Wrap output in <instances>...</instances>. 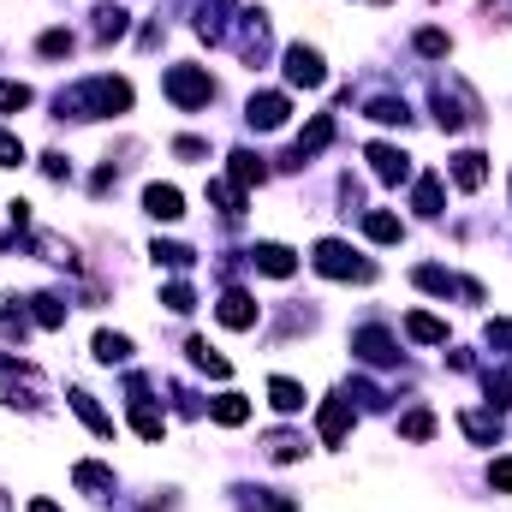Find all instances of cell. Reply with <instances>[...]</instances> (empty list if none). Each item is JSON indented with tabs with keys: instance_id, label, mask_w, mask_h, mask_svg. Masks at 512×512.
I'll list each match as a JSON object with an SVG mask.
<instances>
[{
	"instance_id": "obj_3",
	"label": "cell",
	"mask_w": 512,
	"mask_h": 512,
	"mask_svg": "<svg viewBox=\"0 0 512 512\" xmlns=\"http://www.w3.org/2000/svg\"><path fill=\"white\" fill-rule=\"evenodd\" d=\"M477 114H483V102L465 90V78H441L435 84V120H441V131H465Z\"/></svg>"
},
{
	"instance_id": "obj_29",
	"label": "cell",
	"mask_w": 512,
	"mask_h": 512,
	"mask_svg": "<svg viewBox=\"0 0 512 512\" xmlns=\"http://www.w3.org/2000/svg\"><path fill=\"white\" fill-rule=\"evenodd\" d=\"M185 352H191V364H197V370H209V376H221V382L233 376V364H227V358H221V352H215L209 340H191Z\"/></svg>"
},
{
	"instance_id": "obj_12",
	"label": "cell",
	"mask_w": 512,
	"mask_h": 512,
	"mask_svg": "<svg viewBox=\"0 0 512 512\" xmlns=\"http://www.w3.org/2000/svg\"><path fill=\"white\" fill-rule=\"evenodd\" d=\"M143 209H149L161 227H173V221L185 215V197H179V185H143Z\"/></svg>"
},
{
	"instance_id": "obj_21",
	"label": "cell",
	"mask_w": 512,
	"mask_h": 512,
	"mask_svg": "<svg viewBox=\"0 0 512 512\" xmlns=\"http://www.w3.org/2000/svg\"><path fill=\"white\" fill-rule=\"evenodd\" d=\"M364 239H376V245H399V239H405V221L387 215V209H370V215H364Z\"/></svg>"
},
{
	"instance_id": "obj_34",
	"label": "cell",
	"mask_w": 512,
	"mask_h": 512,
	"mask_svg": "<svg viewBox=\"0 0 512 512\" xmlns=\"http://www.w3.org/2000/svg\"><path fill=\"white\" fill-rule=\"evenodd\" d=\"M24 108H30V84L0 78V114H24Z\"/></svg>"
},
{
	"instance_id": "obj_47",
	"label": "cell",
	"mask_w": 512,
	"mask_h": 512,
	"mask_svg": "<svg viewBox=\"0 0 512 512\" xmlns=\"http://www.w3.org/2000/svg\"><path fill=\"white\" fill-rule=\"evenodd\" d=\"M30 512H60L54 501H30Z\"/></svg>"
},
{
	"instance_id": "obj_22",
	"label": "cell",
	"mask_w": 512,
	"mask_h": 512,
	"mask_svg": "<svg viewBox=\"0 0 512 512\" xmlns=\"http://www.w3.org/2000/svg\"><path fill=\"white\" fill-rule=\"evenodd\" d=\"M239 507L245 512H298V501L280 495V489H239Z\"/></svg>"
},
{
	"instance_id": "obj_17",
	"label": "cell",
	"mask_w": 512,
	"mask_h": 512,
	"mask_svg": "<svg viewBox=\"0 0 512 512\" xmlns=\"http://www.w3.org/2000/svg\"><path fill=\"white\" fill-rule=\"evenodd\" d=\"M72 483H78L84 495H96V501H108V495H114V471H108V465H96V459L72 465Z\"/></svg>"
},
{
	"instance_id": "obj_46",
	"label": "cell",
	"mask_w": 512,
	"mask_h": 512,
	"mask_svg": "<svg viewBox=\"0 0 512 512\" xmlns=\"http://www.w3.org/2000/svg\"><path fill=\"white\" fill-rule=\"evenodd\" d=\"M489 346H512V316L507 322H489Z\"/></svg>"
},
{
	"instance_id": "obj_32",
	"label": "cell",
	"mask_w": 512,
	"mask_h": 512,
	"mask_svg": "<svg viewBox=\"0 0 512 512\" xmlns=\"http://www.w3.org/2000/svg\"><path fill=\"white\" fill-rule=\"evenodd\" d=\"M370 120H376V126H405V120H411V108H405V102H393V96H376V102H370Z\"/></svg>"
},
{
	"instance_id": "obj_45",
	"label": "cell",
	"mask_w": 512,
	"mask_h": 512,
	"mask_svg": "<svg viewBox=\"0 0 512 512\" xmlns=\"http://www.w3.org/2000/svg\"><path fill=\"white\" fill-rule=\"evenodd\" d=\"M483 18H489V24H507V18H512V0H489V6H483Z\"/></svg>"
},
{
	"instance_id": "obj_5",
	"label": "cell",
	"mask_w": 512,
	"mask_h": 512,
	"mask_svg": "<svg viewBox=\"0 0 512 512\" xmlns=\"http://www.w3.org/2000/svg\"><path fill=\"white\" fill-rule=\"evenodd\" d=\"M286 84H292V90H322V84H328L322 54L304 48V42H292V48H286Z\"/></svg>"
},
{
	"instance_id": "obj_43",
	"label": "cell",
	"mask_w": 512,
	"mask_h": 512,
	"mask_svg": "<svg viewBox=\"0 0 512 512\" xmlns=\"http://www.w3.org/2000/svg\"><path fill=\"white\" fill-rule=\"evenodd\" d=\"M489 483H495L501 495H512V459H495V465H489Z\"/></svg>"
},
{
	"instance_id": "obj_18",
	"label": "cell",
	"mask_w": 512,
	"mask_h": 512,
	"mask_svg": "<svg viewBox=\"0 0 512 512\" xmlns=\"http://www.w3.org/2000/svg\"><path fill=\"white\" fill-rule=\"evenodd\" d=\"M251 262L262 268V274H274V280H286V274L298 268V256L286 251V245H274V239H262V245L251 251Z\"/></svg>"
},
{
	"instance_id": "obj_13",
	"label": "cell",
	"mask_w": 512,
	"mask_h": 512,
	"mask_svg": "<svg viewBox=\"0 0 512 512\" xmlns=\"http://www.w3.org/2000/svg\"><path fill=\"white\" fill-rule=\"evenodd\" d=\"M352 352H358L364 364H393V358H399V346H393L387 328H358V334H352Z\"/></svg>"
},
{
	"instance_id": "obj_8",
	"label": "cell",
	"mask_w": 512,
	"mask_h": 512,
	"mask_svg": "<svg viewBox=\"0 0 512 512\" xmlns=\"http://www.w3.org/2000/svg\"><path fill=\"white\" fill-rule=\"evenodd\" d=\"M328 143H334V114H316V120H310V131H304V137L292 143L286 167H304V161H316V155H322Z\"/></svg>"
},
{
	"instance_id": "obj_10",
	"label": "cell",
	"mask_w": 512,
	"mask_h": 512,
	"mask_svg": "<svg viewBox=\"0 0 512 512\" xmlns=\"http://www.w3.org/2000/svg\"><path fill=\"white\" fill-rule=\"evenodd\" d=\"M239 54H245L251 66L268 54V12H262V6H256V12H239Z\"/></svg>"
},
{
	"instance_id": "obj_37",
	"label": "cell",
	"mask_w": 512,
	"mask_h": 512,
	"mask_svg": "<svg viewBox=\"0 0 512 512\" xmlns=\"http://www.w3.org/2000/svg\"><path fill=\"white\" fill-rule=\"evenodd\" d=\"M209 197H215L227 215H245V191H239L233 179H215V185H209Z\"/></svg>"
},
{
	"instance_id": "obj_31",
	"label": "cell",
	"mask_w": 512,
	"mask_h": 512,
	"mask_svg": "<svg viewBox=\"0 0 512 512\" xmlns=\"http://www.w3.org/2000/svg\"><path fill=\"white\" fill-rule=\"evenodd\" d=\"M30 304H36V310H30V316H36V322H42V328H66V304H60V292H36V298H30Z\"/></svg>"
},
{
	"instance_id": "obj_7",
	"label": "cell",
	"mask_w": 512,
	"mask_h": 512,
	"mask_svg": "<svg viewBox=\"0 0 512 512\" xmlns=\"http://www.w3.org/2000/svg\"><path fill=\"white\" fill-rule=\"evenodd\" d=\"M286 114H292V102H286L280 90H256L251 102H245V120H251L256 131H280L286 126Z\"/></svg>"
},
{
	"instance_id": "obj_41",
	"label": "cell",
	"mask_w": 512,
	"mask_h": 512,
	"mask_svg": "<svg viewBox=\"0 0 512 512\" xmlns=\"http://www.w3.org/2000/svg\"><path fill=\"white\" fill-rule=\"evenodd\" d=\"M489 399H495L501 411L512 405V376H507V370H495V376H489Z\"/></svg>"
},
{
	"instance_id": "obj_27",
	"label": "cell",
	"mask_w": 512,
	"mask_h": 512,
	"mask_svg": "<svg viewBox=\"0 0 512 512\" xmlns=\"http://www.w3.org/2000/svg\"><path fill=\"white\" fill-rule=\"evenodd\" d=\"M262 453H268L274 465H292V459H304V435H292V429H274V435L262 441Z\"/></svg>"
},
{
	"instance_id": "obj_9",
	"label": "cell",
	"mask_w": 512,
	"mask_h": 512,
	"mask_svg": "<svg viewBox=\"0 0 512 512\" xmlns=\"http://www.w3.org/2000/svg\"><path fill=\"white\" fill-rule=\"evenodd\" d=\"M411 280H417L423 292H441V298H447V292H465L471 304L483 298V286H477V280H459V274H447V268H429V262H423V268H411Z\"/></svg>"
},
{
	"instance_id": "obj_26",
	"label": "cell",
	"mask_w": 512,
	"mask_h": 512,
	"mask_svg": "<svg viewBox=\"0 0 512 512\" xmlns=\"http://www.w3.org/2000/svg\"><path fill=\"white\" fill-rule=\"evenodd\" d=\"M209 417H215L221 429H239V423L251 417V399H245V393H221V399L209 405Z\"/></svg>"
},
{
	"instance_id": "obj_4",
	"label": "cell",
	"mask_w": 512,
	"mask_h": 512,
	"mask_svg": "<svg viewBox=\"0 0 512 512\" xmlns=\"http://www.w3.org/2000/svg\"><path fill=\"white\" fill-rule=\"evenodd\" d=\"M310 262H316V274H328V280H376V268L352 251L346 239H322V245L310 251Z\"/></svg>"
},
{
	"instance_id": "obj_11",
	"label": "cell",
	"mask_w": 512,
	"mask_h": 512,
	"mask_svg": "<svg viewBox=\"0 0 512 512\" xmlns=\"http://www.w3.org/2000/svg\"><path fill=\"white\" fill-rule=\"evenodd\" d=\"M447 173H453L459 191H483V179H489V155H483V149H459Z\"/></svg>"
},
{
	"instance_id": "obj_42",
	"label": "cell",
	"mask_w": 512,
	"mask_h": 512,
	"mask_svg": "<svg viewBox=\"0 0 512 512\" xmlns=\"http://www.w3.org/2000/svg\"><path fill=\"white\" fill-rule=\"evenodd\" d=\"M173 155H185V161H203V155H209V143H203V137H179V143H173Z\"/></svg>"
},
{
	"instance_id": "obj_24",
	"label": "cell",
	"mask_w": 512,
	"mask_h": 512,
	"mask_svg": "<svg viewBox=\"0 0 512 512\" xmlns=\"http://www.w3.org/2000/svg\"><path fill=\"white\" fill-rule=\"evenodd\" d=\"M411 209H417L423 221H435V215H441V173H423V179H417V191H411Z\"/></svg>"
},
{
	"instance_id": "obj_25",
	"label": "cell",
	"mask_w": 512,
	"mask_h": 512,
	"mask_svg": "<svg viewBox=\"0 0 512 512\" xmlns=\"http://www.w3.org/2000/svg\"><path fill=\"white\" fill-rule=\"evenodd\" d=\"M405 334H411L417 346H447V322H435V316H423V310L405 316Z\"/></svg>"
},
{
	"instance_id": "obj_20",
	"label": "cell",
	"mask_w": 512,
	"mask_h": 512,
	"mask_svg": "<svg viewBox=\"0 0 512 512\" xmlns=\"http://www.w3.org/2000/svg\"><path fill=\"white\" fill-rule=\"evenodd\" d=\"M90 352H96V364H108V370H114V364H131V340L114 334V328H102V334L90 340Z\"/></svg>"
},
{
	"instance_id": "obj_15",
	"label": "cell",
	"mask_w": 512,
	"mask_h": 512,
	"mask_svg": "<svg viewBox=\"0 0 512 512\" xmlns=\"http://www.w3.org/2000/svg\"><path fill=\"white\" fill-rule=\"evenodd\" d=\"M215 316H221V328H256V298L251 292H227L215 304Z\"/></svg>"
},
{
	"instance_id": "obj_48",
	"label": "cell",
	"mask_w": 512,
	"mask_h": 512,
	"mask_svg": "<svg viewBox=\"0 0 512 512\" xmlns=\"http://www.w3.org/2000/svg\"><path fill=\"white\" fill-rule=\"evenodd\" d=\"M0 512H12V495H6V489H0Z\"/></svg>"
},
{
	"instance_id": "obj_30",
	"label": "cell",
	"mask_w": 512,
	"mask_h": 512,
	"mask_svg": "<svg viewBox=\"0 0 512 512\" xmlns=\"http://www.w3.org/2000/svg\"><path fill=\"white\" fill-rule=\"evenodd\" d=\"M126 30H131V12H126V6H102V12H96V36H102V42H120Z\"/></svg>"
},
{
	"instance_id": "obj_1",
	"label": "cell",
	"mask_w": 512,
	"mask_h": 512,
	"mask_svg": "<svg viewBox=\"0 0 512 512\" xmlns=\"http://www.w3.org/2000/svg\"><path fill=\"white\" fill-rule=\"evenodd\" d=\"M66 120H114V114H131V84L126 78H84V84H72V90H60V102H54Z\"/></svg>"
},
{
	"instance_id": "obj_33",
	"label": "cell",
	"mask_w": 512,
	"mask_h": 512,
	"mask_svg": "<svg viewBox=\"0 0 512 512\" xmlns=\"http://www.w3.org/2000/svg\"><path fill=\"white\" fill-rule=\"evenodd\" d=\"M399 435H405V441H429V435H435V411H405V417H399Z\"/></svg>"
},
{
	"instance_id": "obj_6",
	"label": "cell",
	"mask_w": 512,
	"mask_h": 512,
	"mask_svg": "<svg viewBox=\"0 0 512 512\" xmlns=\"http://www.w3.org/2000/svg\"><path fill=\"white\" fill-rule=\"evenodd\" d=\"M364 155H370V173H376L382 185H405V179H411V155H405L399 143H370Z\"/></svg>"
},
{
	"instance_id": "obj_16",
	"label": "cell",
	"mask_w": 512,
	"mask_h": 512,
	"mask_svg": "<svg viewBox=\"0 0 512 512\" xmlns=\"http://www.w3.org/2000/svg\"><path fill=\"white\" fill-rule=\"evenodd\" d=\"M66 399H72V411H78V417H84V423H90V429H96L102 441H114V417H108V411L96 405V393H84V387H72Z\"/></svg>"
},
{
	"instance_id": "obj_38",
	"label": "cell",
	"mask_w": 512,
	"mask_h": 512,
	"mask_svg": "<svg viewBox=\"0 0 512 512\" xmlns=\"http://www.w3.org/2000/svg\"><path fill=\"white\" fill-rule=\"evenodd\" d=\"M161 304H167V310H179V316H185V310H197V292H191V286H185V280H173V286H161Z\"/></svg>"
},
{
	"instance_id": "obj_23",
	"label": "cell",
	"mask_w": 512,
	"mask_h": 512,
	"mask_svg": "<svg viewBox=\"0 0 512 512\" xmlns=\"http://www.w3.org/2000/svg\"><path fill=\"white\" fill-rule=\"evenodd\" d=\"M268 405H274L280 417H292V411H304V387L292 382V376H274V382H268Z\"/></svg>"
},
{
	"instance_id": "obj_36",
	"label": "cell",
	"mask_w": 512,
	"mask_h": 512,
	"mask_svg": "<svg viewBox=\"0 0 512 512\" xmlns=\"http://www.w3.org/2000/svg\"><path fill=\"white\" fill-rule=\"evenodd\" d=\"M78 42H72V30H42L36 36V54H48V60H60V54H72Z\"/></svg>"
},
{
	"instance_id": "obj_28",
	"label": "cell",
	"mask_w": 512,
	"mask_h": 512,
	"mask_svg": "<svg viewBox=\"0 0 512 512\" xmlns=\"http://www.w3.org/2000/svg\"><path fill=\"white\" fill-rule=\"evenodd\" d=\"M262 179H268L262 155H251V149H233V185H239V191H251V185H262Z\"/></svg>"
},
{
	"instance_id": "obj_40",
	"label": "cell",
	"mask_w": 512,
	"mask_h": 512,
	"mask_svg": "<svg viewBox=\"0 0 512 512\" xmlns=\"http://www.w3.org/2000/svg\"><path fill=\"white\" fill-rule=\"evenodd\" d=\"M0 167H24V137L0 131Z\"/></svg>"
},
{
	"instance_id": "obj_14",
	"label": "cell",
	"mask_w": 512,
	"mask_h": 512,
	"mask_svg": "<svg viewBox=\"0 0 512 512\" xmlns=\"http://www.w3.org/2000/svg\"><path fill=\"white\" fill-rule=\"evenodd\" d=\"M346 435H352V399L334 393V399L322 405V447H340Z\"/></svg>"
},
{
	"instance_id": "obj_19",
	"label": "cell",
	"mask_w": 512,
	"mask_h": 512,
	"mask_svg": "<svg viewBox=\"0 0 512 512\" xmlns=\"http://www.w3.org/2000/svg\"><path fill=\"white\" fill-rule=\"evenodd\" d=\"M459 429H465L477 447H495V441H501V417H495V411H459Z\"/></svg>"
},
{
	"instance_id": "obj_2",
	"label": "cell",
	"mask_w": 512,
	"mask_h": 512,
	"mask_svg": "<svg viewBox=\"0 0 512 512\" xmlns=\"http://www.w3.org/2000/svg\"><path fill=\"white\" fill-rule=\"evenodd\" d=\"M161 90H167V102H173L179 114H197V108H209V102H215V78H209L203 66H167Z\"/></svg>"
},
{
	"instance_id": "obj_44",
	"label": "cell",
	"mask_w": 512,
	"mask_h": 512,
	"mask_svg": "<svg viewBox=\"0 0 512 512\" xmlns=\"http://www.w3.org/2000/svg\"><path fill=\"white\" fill-rule=\"evenodd\" d=\"M42 173H48V179H66V173H72V161L54 149V155H42Z\"/></svg>"
},
{
	"instance_id": "obj_39",
	"label": "cell",
	"mask_w": 512,
	"mask_h": 512,
	"mask_svg": "<svg viewBox=\"0 0 512 512\" xmlns=\"http://www.w3.org/2000/svg\"><path fill=\"white\" fill-rule=\"evenodd\" d=\"M149 256H155V262H167V268H191V262H197L185 245H161V239H155V251H149Z\"/></svg>"
},
{
	"instance_id": "obj_35",
	"label": "cell",
	"mask_w": 512,
	"mask_h": 512,
	"mask_svg": "<svg viewBox=\"0 0 512 512\" xmlns=\"http://www.w3.org/2000/svg\"><path fill=\"white\" fill-rule=\"evenodd\" d=\"M417 54H423V60H447V54H453L447 30H417Z\"/></svg>"
}]
</instances>
